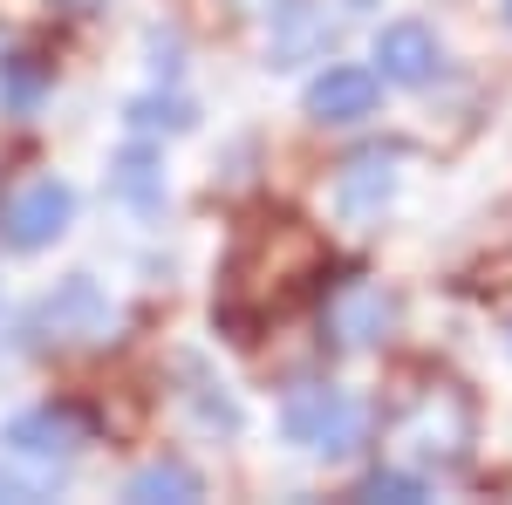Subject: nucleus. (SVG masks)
<instances>
[{"label": "nucleus", "mask_w": 512, "mask_h": 505, "mask_svg": "<svg viewBox=\"0 0 512 505\" xmlns=\"http://www.w3.org/2000/svg\"><path fill=\"white\" fill-rule=\"evenodd\" d=\"M355 499H424V478L417 471H369Z\"/></svg>", "instance_id": "9d476101"}, {"label": "nucleus", "mask_w": 512, "mask_h": 505, "mask_svg": "<svg viewBox=\"0 0 512 505\" xmlns=\"http://www.w3.org/2000/svg\"><path fill=\"white\" fill-rule=\"evenodd\" d=\"M205 485H198V471L192 465H178V458H158V465H144V471H130L123 478V499H137V505H158V499H198Z\"/></svg>", "instance_id": "1a4fd4ad"}, {"label": "nucleus", "mask_w": 512, "mask_h": 505, "mask_svg": "<svg viewBox=\"0 0 512 505\" xmlns=\"http://www.w3.org/2000/svg\"><path fill=\"white\" fill-rule=\"evenodd\" d=\"M41 328H55L62 342H96L103 328H110V301L96 294V280L89 273H76V280H62V294H48L35 314Z\"/></svg>", "instance_id": "423d86ee"}, {"label": "nucleus", "mask_w": 512, "mask_h": 505, "mask_svg": "<svg viewBox=\"0 0 512 505\" xmlns=\"http://www.w3.org/2000/svg\"><path fill=\"white\" fill-rule=\"evenodd\" d=\"M506 342H512V328H506Z\"/></svg>", "instance_id": "ddd939ff"}, {"label": "nucleus", "mask_w": 512, "mask_h": 505, "mask_svg": "<svg viewBox=\"0 0 512 505\" xmlns=\"http://www.w3.org/2000/svg\"><path fill=\"white\" fill-rule=\"evenodd\" d=\"M280 437L294 451H308V458H349L355 444L369 437V410L335 383H301V389H287V403H280Z\"/></svg>", "instance_id": "f257e3e1"}, {"label": "nucleus", "mask_w": 512, "mask_h": 505, "mask_svg": "<svg viewBox=\"0 0 512 505\" xmlns=\"http://www.w3.org/2000/svg\"><path fill=\"white\" fill-rule=\"evenodd\" d=\"M7 451L14 458H35V465H69L82 444V424L69 410H55V403H41V410H21V417H7Z\"/></svg>", "instance_id": "39448f33"}, {"label": "nucleus", "mask_w": 512, "mask_h": 505, "mask_svg": "<svg viewBox=\"0 0 512 505\" xmlns=\"http://www.w3.org/2000/svg\"><path fill=\"white\" fill-rule=\"evenodd\" d=\"M390 164H383V157H355L349 171H342V178H335V205H342V212H349V219H369V212H383V205H390Z\"/></svg>", "instance_id": "6e6552de"}, {"label": "nucleus", "mask_w": 512, "mask_h": 505, "mask_svg": "<svg viewBox=\"0 0 512 505\" xmlns=\"http://www.w3.org/2000/svg\"><path fill=\"white\" fill-rule=\"evenodd\" d=\"M376 96H383V76L362 69V62H328L315 82H308V117L315 123H362L376 117Z\"/></svg>", "instance_id": "20e7f679"}, {"label": "nucleus", "mask_w": 512, "mask_h": 505, "mask_svg": "<svg viewBox=\"0 0 512 505\" xmlns=\"http://www.w3.org/2000/svg\"><path fill=\"white\" fill-rule=\"evenodd\" d=\"M0 499H35V478H14V471H0Z\"/></svg>", "instance_id": "f8f14e48"}, {"label": "nucleus", "mask_w": 512, "mask_h": 505, "mask_svg": "<svg viewBox=\"0 0 512 505\" xmlns=\"http://www.w3.org/2000/svg\"><path fill=\"white\" fill-rule=\"evenodd\" d=\"M506 14H512V0H506Z\"/></svg>", "instance_id": "4468645a"}, {"label": "nucleus", "mask_w": 512, "mask_h": 505, "mask_svg": "<svg viewBox=\"0 0 512 505\" xmlns=\"http://www.w3.org/2000/svg\"><path fill=\"white\" fill-rule=\"evenodd\" d=\"M76 226V185L62 178H35L0 205V246L7 253H41Z\"/></svg>", "instance_id": "f03ea898"}, {"label": "nucleus", "mask_w": 512, "mask_h": 505, "mask_svg": "<svg viewBox=\"0 0 512 505\" xmlns=\"http://www.w3.org/2000/svg\"><path fill=\"white\" fill-rule=\"evenodd\" d=\"M444 69V41L424 28V21H390L376 35V76L396 82V89H424Z\"/></svg>", "instance_id": "7ed1b4c3"}, {"label": "nucleus", "mask_w": 512, "mask_h": 505, "mask_svg": "<svg viewBox=\"0 0 512 505\" xmlns=\"http://www.w3.org/2000/svg\"><path fill=\"white\" fill-rule=\"evenodd\" d=\"M123 192L137 198V205H151V198H158V185H151V151H130V157H123Z\"/></svg>", "instance_id": "9b49d317"}, {"label": "nucleus", "mask_w": 512, "mask_h": 505, "mask_svg": "<svg viewBox=\"0 0 512 505\" xmlns=\"http://www.w3.org/2000/svg\"><path fill=\"white\" fill-rule=\"evenodd\" d=\"M396 321V301L383 294V287H349V294H335V308H328V328L342 335V342H376L383 328Z\"/></svg>", "instance_id": "0eeeda50"}]
</instances>
